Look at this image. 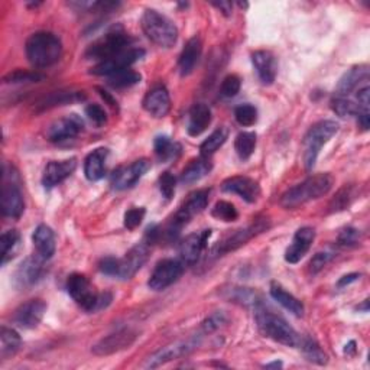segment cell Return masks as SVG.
I'll return each instance as SVG.
<instances>
[{"mask_svg":"<svg viewBox=\"0 0 370 370\" xmlns=\"http://www.w3.org/2000/svg\"><path fill=\"white\" fill-rule=\"evenodd\" d=\"M333 184L334 178L330 174L311 175L285 193L281 198V206L288 210L298 209L311 200H317L328 194V191L333 188Z\"/></svg>","mask_w":370,"mask_h":370,"instance_id":"obj_1","label":"cell"},{"mask_svg":"<svg viewBox=\"0 0 370 370\" xmlns=\"http://www.w3.org/2000/svg\"><path fill=\"white\" fill-rule=\"evenodd\" d=\"M26 58L37 69L51 67L62 55L61 39L53 32H37L29 37L25 45Z\"/></svg>","mask_w":370,"mask_h":370,"instance_id":"obj_2","label":"cell"},{"mask_svg":"<svg viewBox=\"0 0 370 370\" xmlns=\"http://www.w3.org/2000/svg\"><path fill=\"white\" fill-rule=\"evenodd\" d=\"M255 310L258 327L265 337L288 347H299V334L287 323V319H283L274 311L266 310L263 304Z\"/></svg>","mask_w":370,"mask_h":370,"instance_id":"obj_3","label":"cell"},{"mask_svg":"<svg viewBox=\"0 0 370 370\" xmlns=\"http://www.w3.org/2000/svg\"><path fill=\"white\" fill-rule=\"evenodd\" d=\"M67 291L77 304L87 312H96L110 306L112 294H97L91 282L81 274H73L67 279Z\"/></svg>","mask_w":370,"mask_h":370,"instance_id":"obj_4","label":"cell"},{"mask_svg":"<svg viewBox=\"0 0 370 370\" xmlns=\"http://www.w3.org/2000/svg\"><path fill=\"white\" fill-rule=\"evenodd\" d=\"M142 29L145 35L162 48H171L177 44L178 29L171 19L155 9H146L142 15Z\"/></svg>","mask_w":370,"mask_h":370,"instance_id":"obj_5","label":"cell"},{"mask_svg":"<svg viewBox=\"0 0 370 370\" xmlns=\"http://www.w3.org/2000/svg\"><path fill=\"white\" fill-rule=\"evenodd\" d=\"M339 132V123L334 121H321L315 123L306 134L304 142V164L306 168L310 171L314 168L317 158L319 155L321 148Z\"/></svg>","mask_w":370,"mask_h":370,"instance_id":"obj_6","label":"cell"},{"mask_svg":"<svg viewBox=\"0 0 370 370\" xmlns=\"http://www.w3.org/2000/svg\"><path fill=\"white\" fill-rule=\"evenodd\" d=\"M130 44L132 39L127 33L122 28H116L90 45L86 57L89 60H97L98 62H102L132 48Z\"/></svg>","mask_w":370,"mask_h":370,"instance_id":"obj_7","label":"cell"},{"mask_svg":"<svg viewBox=\"0 0 370 370\" xmlns=\"http://www.w3.org/2000/svg\"><path fill=\"white\" fill-rule=\"evenodd\" d=\"M209 190H198L190 194L187 201L179 207L173 218V224L170 227V233H178L185 224H188L193 218L203 211L209 204Z\"/></svg>","mask_w":370,"mask_h":370,"instance_id":"obj_8","label":"cell"},{"mask_svg":"<svg viewBox=\"0 0 370 370\" xmlns=\"http://www.w3.org/2000/svg\"><path fill=\"white\" fill-rule=\"evenodd\" d=\"M138 337H139V333L132 328L117 330L106 335V337H103L102 340H98L93 346L91 351L96 356H110V355H114V353H119L122 350L129 349L134 342H136Z\"/></svg>","mask_w":370,"mask_h":370,"instance_id":"obj_9","label":"cell"},{"mask_svg":"<svg viewBox=\"0 0 370 370\" xmlns=\"http://www.w3.org/2000/svg\"><path fill=\"white\" fill-rule=\"evenodd\" d=\"M184 263L178 259H164L161 261L154 272L150 274L148 285L154 291H164L168 287H171L184 274Z\"/></svg>","mask_w":370,"mask_h":370,"instance_id":"obj_10","label":"cell"},{"mask_svg":"<svg viewBox=\"0 0 370 370\" xmlns=\"http://www.w3.org/2000/svg\"><path fill=\"white\" fill-rule=\"evenodd\" d=\"M145 55V51L141 48H129L126 51L117 54L106 61L98 62L91 69V74L94 76H113L116 73H121L127 70L130 65L138 62Z\"/></svg>","mask_w":370,"mask_h":370,"instance_id":"obj_11","label":"cell"},{"mask_svg":"<svg viewBox=\"0 0 370 370\" xmlns=\"http://www.w3.org/2000/svg\"><path fill=\"white\" fill-rule=\"evenodd\" d=\"M150 162L148 159H138L130 165L121 166L112 175V185L117 191H125L134 187L139 179L149 171Z\"/></svg>","mask_w":370,"mask_h":370,"instance_id":"obj_12","label":"cell"},{"mask_svg":"<svg viewBox=\"0 0 370 370\" xmlns=\"http://www.w3.org/2000/svg\"><path fill=\"white\" fill-rule=\"evenodd\" d=\"M44 258L38 256H30L26 258L19 267L16 269L15 276H13V283L16 288L19 290H26L37 285L44 274H45V265H44Z\"/></svg>","mask_w":370,"mask_h":370,"instance_id":"obj_13","label":"cell"},{"mask_svg":"<svg viewBox=\"0 0 370 370\" xmlns=\"http://www.w3.org/2000/svg\"><path fill=\"white\" fill-rule=\"evenodd\" d=\"M267 227H269V223L266 218H258L254 224H250L240 230H236L233 234H230V236H227L222 243H218L215 249L217 255H224V254H229V252L242 247L252 238H255L259 233L267 230Z\"/></svg>","mask_w":370,"mask_h":370,"instance_id":"obj_14","label":"cell"},{"mask_svg":"<svg viewBox=\"0 0 370 370\" xmlns=\"http://www.w3.org/2000/svg\"><path fill=\"white\" fill-rule=\"evenodd\" d=\"M0 209L5 217L19 218L25 210V201L21 188L15 184L13 178L8 181L3 178L2 197H0Z\"/></svg>","mask_w":370,"mask_h":370,"instance_id":"obj_15","label":"cell"},{"mask_svg":"<svg viewBox=\"0 0 370 370\" xmlns=\"http://www.w3.org/2000/svg\"><path fill=\"white\" fill-rule=\"evenodd\" d=\"M45 312L46 304L42 299H30L15 311L12 319L22 328H35L41 324Z\"/></svg>","mask_w":370,"mask_h":370,"instance_id":"obj_16","label":"cell"},{"mask_svg":"<svg viewBox=\"0 0 370 370\" xmlns=\"http://www.w3.org/2000/svg\"><path fill=\"white\" fill-rule=\"evenodd\" d=\"M211 230H204L201 233H193L190 236L185 238L181 245H179V256L181 262L184 265H195L201 255H203V250L207 246V240L210 238Z\"/></svg>","mask_w":370,"mask_h":370,"instance_id":"obj_17","label":"cell"},{"mask_svg":"<svg viewBox=\"0 0 370 370\" xmlns=\"http://www.w3.org/2000/svg\"><path fill=\"white\" fill-rule=\"evenodd\" d=\"M222 190L224 193L238 194L246 201V203H250V204L256 203L261 195L259 184L255 179H252L249 177H242V175L230 177L224 179L222 184Z\"/></svg>","mask_w":370,"mask_h":370,"instance_id":"obj_18","label":"cell"},{"mask_svg":"<svg viewBox=\"0 0 370 370\" xmlns=\"http://www.w3.org/2000/svg\"><path fill=\"white\" fill-rule=\"evenodd\" d=\"M149 256V246L148 243H139L136 246H133L125 258L119 259V274H117V278L121 279H130L139 269L145 265Z\"/></svg>","mask_w":370,"mask_h":370,"instance_id":"obj_19","label":"cell"},{"mask_svg":"<svg viewBox=\"0 0 370 370\" xmlns=\"http://www.w3.org/2000/svg\"><path fill=\"white\" fill-rule=\"evenodd\" d=\"M84 129V123L77 114H70L62 119L57 121L49 126L46 132V138L51 142H62L76 138L77 134Z\"/></svg>","mask_w":370,"mask_h":370,"instance_id":"obj_20","label":"cell"},{"mask_svg":"<svg viewBox=\"0 0 370 370\" xmlns=\"http://www.w3.org/2000/svg\"><path fill=\"white\" fill-rule=\"evenodd\" d=\"M197 342L191 340V342H184V343H175L171 346H166L164 349H161L159 351L154 353L152 356L148 359V362L145 363L146 369H155L159 367L168 362L175 360V359H181L184 356L190 355V353L197 347Z\"/></svg>","mask_w":370,"mask_h":370,"instance_id":"obj_21","label":"cell"},{"mask_svg":"<svg viewBox=\"0 0 370 370\" xmlns=\"http://www.w3.org/2000/svg\"><path fill=\"white\" fill-rule=\"evenodd\" d=\"M77 168V159H62V161H51L44 170L42 184L46 188H53L55 185L61 184L69 178Z\"/></svg>","mask_w":370,"mask_h":370,"instance_id":"obj_22","label":"cell"},{"mask_svg":"<svg viewBox=\"0 0 370 370\" xmlns=\"http://www.w3.org/2000/svg\"><path fill=\"white\" fill-rule=\"evenodd\" d=\"M315 239V231L311 227H301L297 230L295 236L292 239V243L285 252V261L291 265L298 263L302 258H304L308 250L312 246V242Z\"/></svg>","mask_w":370,"mask_h":370,"instance_id":"obj_23","label":"cell"},{"mask_svg":"<svg viewBox=\"0 0 370 370\" xmlns=\"http://www.w3.org/2000/svg\"><path fill=\"white\" fill-rule=\"evenodd\" d=\"M143 109L157 119H162L171 110V97L164 86H157L143 98Z\"/></svg>","mask_w":370,"mask_h":370,"instance_id":"obj_24","label":"cell"},{"mask_svg":"<svg viewBox=\"0 0 370 370\" xmlns=\"http://www.w3.org/2000/svg\"><path fill=\"white\" fill-rule=\"evenodd\" d=\"M252 62H254L258 77L263 84L269 86L275 81L278 74V62L271 51H255L252 54Z\"/></svg>","mask_w":370,"mask_h":370,"instance_id":"obj_25","label":"cell"},{"mask_svg":"<svg viewBox=\"0 0 370 370\" xmlns=\"http://www.w3.org/2000/svg\"><path fill=\"white\" fill-rule=\"evenodd\" d=\"M201 53H203V44H201V39L195 35L185 44L178 60V69L182 77L190 76L194 71L195 65L200 61Z\"/></svg>","mask_w":370,"mask_h":370,"instance_id":"obj_26","label":"cell"},{"mask_svg":"<svg viewBox=\"0 0 370 370\" xmlns=\"http://www.w3.org/2000/svg\"><path fill=\"white\" fill-rule=\"evenodd\" d=\"M32 240L41 258L46 261L54 256L57 243H55V234L51 227L46 224H39L32 234Z\"/></svg>","mask_w":370,"mask_h":370,"instance_id":"obj_27","label":"cell"},{"mask_svg":"<svg viewBox=\"0 0 370 370\" xmlns=\"http://www.w3.org/2000/svg\"><path fill=\"white\" fill-rule=\"evenodd\" d=\"M109 150L106 148H98L84 161V174L91 182L100 181L106 174V159Z\"/></svg>","mask_w":370,"mask_h":370,"instance_id":"obj_28","label":"cell"},{"mask_svg":"<svg viewBox=\"0 0 370 370\" xmlns=\"http://www.w3.org/2000/svg\"><path fill=\"white\" fill-rule=\"evenodd\" d=\"M369 78V67L367 65H356L350 69L339 81L337 89H335V96H344L347 97L349 93H351L360 82L367 81Z\"/></svg>","mask_w":370,"mask_h":370,"instance_id":"obj_29","label":"cell"},{"mask_svg":"<svg viewBox=\"0 0 370 370\" xmlns=\"http://www.w3.org/2000/svg\"><path fill=\"white\" fill-rule=\"evenodd\" d=\"M211 110L207 105L198 103L194 105L190 110V119H188V134L190 136H200L201 133L206 132L211 123Z\"/></svg>","mask_w":370,"mask_h":370,"instance_id":"obj_30","label":"cell"},{"mask_svg":"<svg viewBox=\"0 0 370 370\" xmlns=\"http://www.w3.org/2000/svg\"><path fill=\"white\" fill-rule=\"evenodd\" d=\"M271 297L278 302L279 306H282L285 310H288L291 314L297 315V317H302L304 315V306H302V302L295 298L292 294H290L287 290H285L282 285L272 282L271 283Z\"/></svg>","mask_w":370,"mask_h":370,"instance_id":"obj_31","label":"cell"},{"mask_svg":"<svg viewBox=\"0 0 370 370\" xmlns=\"http://www.w3.org/2000/svg\"><path fill=\"white\" fill-rule=\"evenodd\" d=\"M84 98H86V94L81 91H55L44 97L38 103V107L41 110H48L57 106H65V105L82 102Z\"/></svg>","mask_w":370,"mask_h":370,"instance_id":"obj_32","label":"cell"},{"mask_svg":"<svg viewBox=\"0 0 370 370\" xmlns=\"http://www.w3.org/2000/svg\"><path fill=\"white\" fill-rule=\"evenodd\" d=\"M210 171H211L210 158H204V157L195 158L190 161V164L184 168V171L181 174V182L184 184L197 182L201 178H204Z\"/></svg>","mask_w":370,"mask_h":370,"instance_id":"obj_33","label":"cell"},{"mask_svg":"<svg viewBox=\"0 0 370 370\" xmlns=\"http://www.w3.org/2000/svg\"><path fill=\"white\" fill-rule=\"evenodd\" d=\"M155 155L161 162H171L179 158L182 148L170 136H158L154 142Z\"/></svg>","mask_w":370,"mask_h":370,"instance_id":"obj_34","label":"cell"},{"mask_svg":"<svg viewBox=\"0 0 370 370\" xmlns=\"http://www.w3.org/2000/svg\"><path fill=\"white\" fill-rule=\"evenodd\" d=\"M21 344L22 339L18 333L13 328L2 327V330H0V358L8 359L13 356L19 350Z\"/></svg>","mask_w":370,"mask_h":370,"instance_id":"obj_35","label":"cell"},{"mask_svg":"<svg viewBox=\"0 0 370 370\" xmlns=\"http://www.w3.org/2000/svg\"><path fill=\"white\" fill-rule=\"evenodd\" d=\"M358 195V188L355 185H344L343 188L339 190V193L334 195V198L330 201L328 204V213H337L349 209L351 206L353 201H355Z\"/></svg>","mask_w":370,"mask_h":370,"instance_id":"obj_36","label":"cell"},{"mask_svg":"<svg viewBox=\"0 0 370 370\" xmlns=\"http://www.w3.org/2000/svg\"><path fill=\"white\" fill-rule=\"evenodd\" d=\"M227 136H229V130L226 127H218L217 130H214L210 136L203 143H201L200 157L210 158L214 152H217V150L226 143Z\"/></svg>","mask_w":370,"mask_h":370,"instance_id":"obj_37","label":"cell"},{"mask_svg":"<svg viewBox=\"0 0 370 370\" xmlns=\"http://www.w3.org/2000/svg\"><path fill=\"white\" fill-rule=\"evenodd\" d=\"M256 148V133L255 132H242L234 141V149L242 161H247L255 152Z\"/></svg>","mask_w":370,"mask_h":370,"instance_id":"obj_38","label":"cell"},{"mask_svg":"<svg viewBox=\"0 0 370 370\" xmlns=\"http://www.w3.org/2000/svg\"><path fill=\"white\" fill-rule=\"evenodd\" d=\"M21 236L16 230H8L0 236V249H2V265H6L16 254Z\"/></svg>","mask_w":370,"mask_h":370,"instance_id":"obj_39","label":"cell"},{"mask_svg":"<svg viewBox=\"0 0 370 370\" xmlns=\"http://www.w3.org/2000/svg\"><path fill=\"white\" fill-rule=\"evenodd\" d=\"M331 109L335 114H339L340 117H347V116H358L359 113L369 112V110H362L358 102H353L349 97L344 96H335L331 100Z\"/></svg>","mask_w":370,"mask_h":370,"instance_id":"obj_40","label":"cell"},{"mask_svg":"<svg viewBox=\"0 0 370 370\" xmlns=\"http://www.w3.org/2000/svg\"><path fill=\"white\" fill-rule=\"evenodd\" d=\"M141 80H142V76L139 73L127 69L125 71L110 76L107 82H109V86L113 89H126V87H132L134 86V84L141 82Z\"/></svg>","mask_w":370,"mask_h":370,"instance_id":"obj_41","label":"cell"},{"mask_svg":"<svg viewBox=\"0 0 370 370\" xmlns=\"http://www.w3.org/2000/svg\"><path fill=\"white\" fill-rule=\"evenodd\" d=\"M299 347H301L302 353H304V356L307 358V360L317 363V364H326L327 363V355L314 340H311L308 337H306V339L301 337Z\"/></svg>","mask_w":370,"mask_h":370,"instance_id":"obj_42","label":"cell"},{"mask_svg":"<svg viewBox=\"0 0 370 370\" xmlns=\"http://www.w3.org/2000/svg\"><path fill=\"white\" fill-rule=\"evenodd\" d=\"M211 215L222 222H234L238 220L239 213L231 203H227V201H217L211 210Z\"/></svg>","mask_w":370,"mask_h":370,"instance_id":"obj_43","label":"cell"},{"mask_svg":"<svg viewBox=\"0 0 370 370\" xmlns=\"http://www.w3.org/2000/svg\"><path fill=\"white\" fill-rule=\"evenodd\" d=\"M45 76L37 71H25V70H15L3 77V81L8 84H21V82H38L42 81Z\"/></svg>","mask_w":370,"mask_h":370,"instance_id":"obj_44","label":"cell"},{"mask_svg":"<svg viewBox=\"0 0 370 370\" xmlns=\"http://www.w3.org/2000/svg\"><path fill=\"white\" fill-rule=\"evenodd\" d=\"M233 295H230V299H233L234 302H240L242 306H252V307H259L262 304V301L258 298L256 292L247 290V288H236V290H231Z\"/></svg>","mask_w":370,"mask_h":370,"instance_id":"obj_45","label":"cell"},{"mask_svg":"<svg viewBox=\"0 0 370 370\" xmlns=\"http://www.w3.org/2000/svg\"><path fill=\"white\" fill-rule=\"evenodd\" d=\"M234 117L240 126H252L258 121V110L252 105H242L234 110Z\"/></svg>","mask_w":370,"mask_h":370,"instance_id":"obj_46","label":"cell"},{"mask_svg":"<svg viewBox=\"0 0 370 370\" xmlns=\"http://www.w3.org/2000/svg\"><path fill=\"white\" fill-rule=\"evenodd\" d=\"M240 87H242V81H240L239 76L230 74L223 80L222 87H220V93H222L223 97L231 98L234 96H238V93L240 91Z\"/></svg>","mask_w":370,"mask_h":370,"instance_id":"obj_47","label":"cell"},{"mask_svg":"<svg viewBox=\"0 0 370 370\" xmlns=\"http://www.w3.org/2000/svg\"><path fill=\"white\" fill-rule=\"evenodd\" d=\"M146 210L143 207H133L125 214V227L129 230H134L139 227L143 222Z\"/></svg>","mask_w":370,"mask_h":370,"instance_id":"obj_48","label":"cell"},{"mask_svg":"<svg viewBox=\"0 0 370 370\" xmlns=\"http://www.w3.org/2000/svg\"><path fill=\"white\" fill-rule=\"evenodd\" d=\"M175 184L177 179L171 173H164L159 177V190L161 194L166 198V200H171L175 194Z\"/></svg>","mask_w":370,"mask_h":370,"instance_id":"obj_49","label":"cell"},{"mask_svg":"<svg viewBox=\"0 0 370 370\" xmlns=\"http://www.w3.org/2000/svg\"><path fill=\"white\" fill-rule=\"evenodd\" d=\"M339 245L343 247H351V246H356L360 240V231L358 229H353V227H346L340 231L339 234Z\"/></svg>","mask_w":370,"mask_h":370,"instance_id":"obj_50","label":"cell"},{"mask_svg":"<svg viewBox=\"0 0 370 370\" xmlns=\"http://www.w3.org/2000/svg\"><path fill=\"white\" fill-rule=\"evenodd\" d=\"M86 114L89 116V119L96 125V126H103L107 123V114L105 109L98 105H90L86 107Z\"/></svg>","mask_w":370,"mask_h":370,"instance_id":"obj_51","label":"cell"},{"mask_svg":"<svg viewBox=\"0 0 370 370\" xmlns=\"http://www.w3.org/2000/svg\"><path fill=\"white\" fill-rule=\"evenodd\" d=\"M226 321H227V317L224 315V312H222V311H220V312H214V314H211L209 318L204 319V323H203V331H204L206 334L213 333V331H215V330L220 328Z\"/></svg>","mask_w":370,"mask_h":370,"instance_id":"obj_52","label":"cell"},{"mask_svg":"<svg viewBox=\"0 0 370 370\" xmlns=\"http://www.w3.org/2000/svg\"><path fill=\"white\" fill-rule=\"evenodd\" d=\"M331 259H333L331 254H327V252H319V254H317L310 262V272L312 275L318 274Z\"/></svg>","mask_w":370,"mask_h":370,"instance_id":"obj_53","label":"cell"},{"mask_svg":"<svg viewBox=\"0 0 370 370\" xmlns=\"http://www.w3.org/2000/svg\"><path fill=\"white\" fill-rule=\"evenodd\" d=\"M98 269L105 275L117 276V274H119V259L117 258H105V259H102V262L98 263Z\"/></svg>","mask_w":370,"mask_h":370,"instance_id":"obj_54","label":"cell"},{"mask_svg":"<svg viewBox=\"0 0 370 370\" xmlns=\"http://www.w3.org/2000/svg\"><path fill=\"white\" fill-rule=\"evenodd\" d=\"M214 8H217L218 10H220L223 15H226V16H230L231 15V9H233V5L230 3V2H224V0H223V2H213L211 3Z\"/></svg>","mask_w":370,"mask_h":370,"instance_id":"obj_55","label":"cell"},{"mask_svg":"<svg viewBox=\"0 0 370 370\" xmlns=\"http://www.w3.org/2000/svg\"><path fill=\"white\" fill-rule=\"evenodd\" d=\"M360 278V275L359 274H350V275H346V276H343L340 281H339V287L340 288H343V287H346V285H349V283H351V282H355V281H358Z\"/></svg>","mask_w":370,"mask_h":370,"instance_id":"obj_56","label":"cell"},{"mask_svg":"<svg viewBox=\"0 0 370 370\" xmlns=\"http://www.w3.org/2000/svg\"><path fill=\"white\" fill-rule=\"evenodd\" d=\"M98 91H100V96H102L103 98H106V100H107V102H109V105H110L112 107L117 106V103H116V102H114V100L112 98V96H109V93H107V91H105V90H102V89H98Z\"/></svg>","mask_w":370,"mask_h":370,"instance_id":"obj_57","label":"cell"},{"mask_svg":"<svg viewBox=\"0 0 370 370\" xmlns=\"http://www.w3.org/2000/svg\"><path fill=\"white\" fill-rule=\"evenodd\" d=\"M344 351L347 353V355H355V353H356V343H355V342H350V343L346 346Z\"/></svg>","mask_w":370,"mask_h":370,"instance_id":"obj_58","label":"cell"},{"mask_svg":"<svg viewBox=\"0 0 370 370\" xmlns=\"http://www.w3.org/2000/svg\"><path fill=\"white\" fill-rule=\"evenodd\" d=\"M360 310H363L364 312H367V311H369V299L363 301V304H362V306H359V311H360Z\"/></svg>","mask_w":370,"mask_h":370,"instance_id":"obj_59","label":"cell"},{"mask_svg":"<svg viewBox=\"0 0 370 370\" xmlns=\"http://www.w3.org/2000/svg\"><path fill=\"white\" fill-rule=\"evenodd\" d=\"M266 369H271V367H282V363L281 362H274V363H269L265 366Z\"/></svg>","mask_w":370,"mask_h":370,"instance_id":"obj_60","label":"cell"},{"mask_svg":"<svg viewBox=\"0 0 370 370\" xmlns=\"http://www.w3.org/2000/svg\"><path fill=\"white\" fill-rule=\"evenodd\" d=\"M240 8H247V3H239Z\"/></svg>","mask_w":370,"mask_h":370,"instance_id":"obj_61","label":"cell"}]
</instances>
